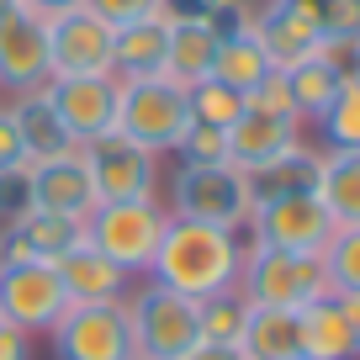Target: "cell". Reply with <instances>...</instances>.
<instances>
[{
    "instance_id": "cell-9",
    "label": "cell",
    "mask_w": 360,
    "mask_h": 360,
    "mask_svg": "<svg viewBox=\"0 0 360 360\" xmlns=\"http://www.w3.org/2000/svg\"><path fill=\"white\" fill-rule=\"evenodd\" d=\"M79 154L90 165V180H96L101 202H143V196L159 191V154L138 148L133 138L106 133L96 143H85Z\"/></svg>"
},
{
    "instance_id": "cell-16",
    "label": "cell",
    "mask_w": 360,
    "mask_h": 360,
    "mask_svg": "<svg viewBox=\"0 0 360 360\" xmlns=\"http://www.w3.org/2000/svg\"><path fill=\"white\" fill-rule=\"evenodd\" d=\"M255 37H259V48L270 53L276 69H292V64H302V58L323 53L318 27L297 11L292 0H259L255 6Z\"/></svg>"
},
{
    "instance_id": "cell-33",
    "label": "cell",
    "mask_w": 360,
    "mask_h": 360,
    "mask_svg": "<svg viewBox=\"0 0 360 360\" xmlns=\"http://www.w3.org/2000/svg\"><path fill=\"white\" fill-rule=\"evenodd\" d=\"M175 165H228V133L223 127L191 122L186 138L175 143Z\"/></svg>"
},
{
    "instance_id": "cell-40",
    "label": "cell",
    "mask_w": 360,
    "mask_h": 360,
    "mask_svg": "<svg viewBox=\"0 0 360 360\" xmlns=\"http://www.w3.org/2000/svg\"><path fill=\"white\" fill-rule=\"evenodd\" d=\"M0 360H32V334L0 318Z\"/></svg>"
},
{
    "instance_id": "cell-21",
    "label": "cell",
    "mask_w": 360,
    "mask_h": 360,
    "mask_svg": "<svg viewBox=\"0 0 360 360\" xmlns=\"http://www.w3.org/2000/svg\"><path fill=\"white\" fill-rule=\"evenodd\" d=\"M318 175H323V148L297 143L281 159H270L259 169H244L249 180V202H286V196H318Z\"/></svg>"
},
{
    "instance_id": "cell-5",
    "label": "cell",
    "mask_w": 360,
    "mask_h": 360,
    "mask_svg": "<svg viewBox=\"0 0 360 360\" xmlns=\"http://www.w3.org/2000/svg\"><path fill=\"white\" fill-rule=\"evenodd\" d=\"M127 323H133V345L143 360H186L202 345V323H196V302L169 292L159 281H143L127 292Z\"/></svg>"
},
{
    "instance_id": "cell-41",
    "label": "cell",
    "mask_w": 360,
    "mask_h": 360,
    "mask_svg": "<svg viewBox=\"0 0 360 360\" xmlns=\"http://www.w3.org/2000/svg\"><path fill=\"white\" fill-rule=\"evenodd\" d=\"M27 11H37L43 22H53V16H64V11H75V6H85V0H22Z\"/></svg>"
},
{
    "instance_id": "cell-43",
    "label": "cell",
    "mask_w": 360,
    "mask_h": 360,
    "mask_svg": "<svg viewBox=\"0 0 360 360\" xmlns=\"http://www.w3.org/2000/svg\"><path fill=\"white\" fill-rule=\"evenodd\" d=\"M349 79H360V37L349 43Z\"/></svg>"
},
{
    "instance_id": "cell-10",
    "label": "cell",
    "mask_w": 360,
    "mask_h": 360,
    "mask_svg": "<svg viewBox=\"0 0 360 360\" xmlns=\"http://www.w3.org/2000/svg\"><path fill=\"white\" fill-rule=\"evenodd\" d=\"M117 75H69V79H48L43 96L48 106L58 112V122L69 127V138H75L79 148L96 143V138L117 133Z\"/></svg>"
},
{
    "instance_id": "cell-25",
    "label": "cell",
    "mask_w": 360,
    "mask_h": 360,
    "mask_svg": "<svg viewBox=\"0 0 360 360\" xmlns=\"http://www.w3.org/2000/svg\"><path fill=\"white\" fill-rule=\"evenodd\" d=\"M318 202L334 228H360V154H323Z\"/></svg>"
},
{
    "instance_id": "cell-17",
    "label": "cell",
    "mask_w": 360,
    "mask_h": 360,
    "mask_svg": "<svg viewBox=\"0 0 360 360\" xmlns=\"http://www.w3.org/2000/svg\"><path fill=\"white\" fill-rule=\"evenodd\" d=\"M58 286H64L69 307H90V302H127V270H117L101 249L90 244H75L64 259H58Z\"/></svg>"
},
{
    "instance_id": "cell-1",
    "label": "cell",
    "mask_w": 360,
    "mask_h": 360,
    "mask_svg": "<svg viewBox=\"0 0 360 360\" xmlns=\"http://www.w3.org/2000/svg\"><path fill=\"white\" fill-rule=\"evenodd\" d=\"M244 255H249V238H238V228H212V223H191V217H169L148 281H159V286H169V292L202 302V297H217V292H228V286H238Z\"/></svg>"
},
{
    "instance_id": "cell-12",
    "label": "cell",
    "mask_w": 360,
    "mask_h": 360,
    "mask_svg": "<svg viewBox=\"0 0 360 360\" xmlns=\"http://www.w3.org/2000/svg\"><path fill=\"white\" fill-rule=\"evenodd\" d=\"M53 79L48 64V22L37 11H11L0 16V90L6 96H27V90H43Z\"/></svg>"
},
{
    "instance_id": "cell-18",
    "label": "cell",
    "mask_w": 360,
    "mask_h": 360,
    "mask_svg": "<svg viewBox=\"0 0 360 360\" xmlns=\"http://www.w3.org/2000/svg\"><path fill=\"white\" fill-rule=\"evenodd\" d=\"M302 360H360L355 345V302L323 292L302 313Z\"/></svg>"
},
{
    "instance_id": "cell-32",
    "label": "cell",
    "mask_w": 360,
    "mask_h": 360,
    "mask_svg": "<svg viewBox=\"0 0 360 360\" xmlns=\"http://www.w3.org/2000/svg\"><path fill=\"white\" fill-rule=\"evenodd\" d=\"M186 101H191V122L202 127H233L238 117H244V96H238L233 85H223V79H196V85H186Z\"/></svg>"
},
{
    "instance_id": "cell-14",
    "label": "cell",
    "mask_w": 360,
    "mask_h": 360,
    "mask_svg": "<svg viewBox=\"0 0 360 360\" xmlns=\"http://www.w3.org/2000/svg\"><path fill=\"white\" fill-rule=\"evenodd\" d=\"M75 244H85V223L53 212H27L0 228V265H58Z\"/></svg>"
},
{
    "instance_id": "cell-23",
    "label": "cell",
    "mask_w": 360,
    "mask_h": 360,
    "mask_svg": "<svg viewBox=\"0 0 360 360\" xmlns=\"http://www.w3.org/2000/svg\"><path fill=\"white\" fill-rule=\"evenodd\" d=\"M11 117L16 127H22V143H27V165H43V159H58L69 154V148H79L75 138H69V127L58 122V112L48 106L43 90H27V96H11Z\"/></svg>"
},
{
    "instance_id": "cell-3",
    "label": "cell",
    "mask_w": 360,
    "mask_h": 360,
    "mask_svg": "<svg viewBox=\"0 0 360 360\" xmlns=\"http://www.w3.org/2000/svg\"><path fill=\"white\" fill-rule=\"evenodd\" d=\"M117 133L133 138L148 154H175V143L191 127V101L186 85H175L169 75L148 79H117Z\"/></svg>"
},
{
    "instance_id": "cell-6",
    "label": "cell",
    "mask_w": 360,
    "mask_h": 360,
    "mask_svg": "<svg viewBox=\"0 0 360 360\" xmlns=\"http://www.w3.org/2000/svg\"><path fill=\"white\" fill-rule=\"evenodd\" d=\"M238 292L249 297V307H286V313H302L307 302H318V297L328 292L323 259L318 255H292V249L249 244L244 270H238Z\"/></svg>"
},
{
    "instance_id": "cell-37",
    "label": "cell",
    "mask_w": 360,
    "mask_h": 360,
    "mask_svg": "<svg viewBox=\"0 0 360 360\" xmlns=\"http://www.w3.org/2000/svg\"><path fill=\"white\" fill-rule=\"evenodd\" d=\"M85 11H96L106 27H127L143 16H159V0H85Z\"/></svg>"
},
{
    "instance_id": "cell-15",
    "label": "cell",
    "mask_w": 360,
    "mask_h": 360,
    "mask_svg": "<svg viewBox=\"0 0 360 360\" xmlns=\"http://www.w3.org/2000/svg\"><path fill=\"white\" fill-rule=\"evenodd\" d=\"M32 207L37 212H53V217H75V223H85V217L101 207L96 180H90V165H85L79 148L32 165Z\"/></svg>"
},
{
    "instance_id": "cell-42",
    "label": "cell",
    "mask_w": 360,
    "mask_h": 360,
    "mask_svg": "<svg viewBox=\"0 0 360 360\" xmlns=\"http://www.w3.org/2000/svg\"><path fill=\"white\" fill-rule=\"evenodd\" d=\"M186 360H244V349H233V345H207V339H202Z\"/></svg>"
},
{
    "instance_id": "cell-44",
    "label": "cell",
    "mask_w": 360,
    "mask_h": 360,
    "mask_svg": "<svg viewBox=\"0 0 360 360\" xmlns=\"http://www.w3.org/2000/svg\"><path fill=\"white\" fill-rule=\"evenodd\" d=\"M11 11H22V0H0V16H11Z\"/></svg>"
},
{
    "instance_id": "cell-34",
    "label": "cell",
    "mask_w": 360,
    "mask_h": 360,
    "mask_svg": "<svg viewBox=\"0 0 360 360\" xmlns=\"http://www.w3.org/2000/svg\"><path fill=\"white\" fill-rule=\"evenodd\" d=\"M244 106H249V112H265V117H292V122H302V117H297V106H292V90H286V75H281V69L259 79V85L244 96Z\"/></svg>"
},
{
    "instance_id": "cell-47",
    "label": "cell",
    "mask_w": 360,
    "mask_h": 360,
    "mask_svg": "<svg viewBox=\"0 0 360 360\" xmlns=\"http://www.w3.org/2000/svg\"><path fill=\"white\" fill-rule=\"evenodd\" d=\"M133 360H143V355H133Z\"/></svg>"
},
{
    "instance_id": "cell-35",
    "label": "cell",
    "mask_w": 360,
    "mask_h": 360,
    "mask_svg": "<svg viewBox=\"0 0 360 360\" xmlns=\"http://www.w3.org/2000/svg\"><path fill=\"white\" fill-rule=\"evenodd\" d=\"M27 212H32V165L0 169V223H16Z\"/></svg>"
},
{
    "instance_id": "cell-7",
    "label": "cell",
    "mask_w": 360,
    "mask_h": 360,
    "mask_svg": "<svg viewBox=\"0 0 360 360\" xmlns=\"http://www.w3.org/2000/svg\"><path fill=\"white\" fill-rule=\"evenodd\" d=\"M53 355L58 360H133V323L122 302H90V307H64L53 328Z\"/></svg>"
},
{
    "instance_id": "cell-39",
    "label": "cell",
    "mask_w": 360,
    "mask_h": 360,
    "mask_svg": "<svg viewBox=\"0 0 360 360\" xmlns=\"http://www.w3.org/2000/svg\"><path fill=\"white\" fill-rule=\"evenodd\" d=\"M27 165V143H22V127H16L11 106H0V169H22Z\"/></svg>"
},
{
    "instance_id": "cell-24",
    "label": "cell",
    "mask_w": 360,
    "mask_h": 360,
    "mask_svg": "<svg viewBox=\"0 0 360 360\" xmlns=\"http://www.w3.org/2000/svg\"><path fill=\"white\" fill-rule=\"evenodd\" d=\"M238 349L244 360H302V318L286 307H249Z\"/></svg>"
},
{
    "instance_id": "cell-20",
    "label": "cell",
    "mask_w": 360,
    "mask_h": 360,
    "mask_svg": "<svg viewBox=\"0 0 360 360\" xmlns=\"http://www.w3.org/2000/svg\"><path fill=\"white\" fill-rule=\"evenodd\" d=\"M302 143V122H292V117H265V112H249L238 117L233 127H228V165L233 169H259L270 165V159H281L286 148Z\"/></svg>"
},
{
    "instance_id": "cell-45",
    "label": "cell",
    "mask_w": 360,
    "mask_h": 360,
    "mask_svg": "<svg viewBox=\"0 0 360 360\" xmlns=\"http://www.w3.org/2000/svg\"><path fill=\"white\" fill-rule=\"evenodd\" d=\"M355 345H360V302H355Z\"/></svg>"
},
{
    "instance_id": "cell-13",
    "label": "cell",
    "mask_w": 360,
    "mask_h": 360,
    "mask_svg": "<svg viewBox=\"0 0 360 360\" xmlns=\"http://www.w3.org/2000/svg\"><path fill=\"white\" fill-rule=\"evenodd\" d=\"M48 64L58 79L69 75H112V27L96 11L75 6V11L48 22Z\"/></svg>"
},
{
    "instance_id": "cell-36",
    "label": "cell",
    "mask_w": 360,
    "mask_h": 360,
    "mask_svg": "<svg viewBox=\"0 0 360 360\" xmlns=\"http://www.w3.org/2000/svg\"><path fill=\"white\" fill-rule=\"evenodd\" d=\"M207 32H212L217 43L255 32V6H244V0H217V6H212V16H207Z\"/></svg>"
},
{
    "instance_id": "cell-30",
    "label": "cell",
    "mask_w": 360,
    "mask_h": 360,
    "mask_svg": "<svg viewBox=\"0 0 360 360\" xmlns=\"http://www.w3.org/2000/svg\"><path fill=\"white\" fill-rule=\"evenodd\" d=\"M323 281L334 297L360 302V228H339L323 249Z\"/></svg>"
},
{
    "instance_id": "cell-19",
    "label": "cell",
    "mask_w": 360,
    "mask_h": 360,
    "mask_svg": "<svg viewBox=\"0 0 360 360\" xmlns=\"http://www.w3.org/2000/svg\"><path fill=\"white\" fill-rule=\"evenodd\" d=\"M281 75H286L297 117H302V122H318V117L334 106V96L345 90V79H349V48H323V53L281 69Z\"/></svg>"
},
{
    "instance_id": "cell-26",
    "label": "cell",
    "mask_w": 360,
    "mask_h": 360,
    "mask_svg": "<svg viewBox=\"0 0 360 360\" xmlns=\"http://www.w3.org/2000/svg\"><path fill=\"white\" fill-rule=\"evenodd\" d=\"M265 75H276V64H270V53L259 48V37H255V32H244V37H228V43H217V58H212V79H223V85H233L238 96H249V90H255Z\"/></svg>"
},
{
    "instance_id": "cell-38",
    "label": "cell",
    "mask_w": 360,
    "mask_h": 360,
    "mask_svg": "<svg viewBox=\"0 0 360 360\" xmlns=\"http://www.w3.org/2000/svg\"><path fill=\"white\" fill-rule=\"evenodd\" d=\"M212 6L217 0H159V16H165L169 27H207Z\"/></svg>"
},
{
    "instance_id": "cell-31",
    "label": "cell",
    "mask_w": 360,
    "mask_h": 360,
    "mask_svg": "<svg viewBox=\"0 0 360 360\" xmlns=\"http://www.w3.org/2000/svg\"><path fill=\"white\" fill-rule=\"evenodd\" d=\"M292 6L318 27L323 48H349L360 37V0H292Z\"/></svg>"
},
{
    "instance_id": "cell-2",
    "label": "cell",
    "mask_w": 360,
    "mask_h": 360,
    "mask_svg": "<svg viewBox=\"0 0 360 360\" xmlns=\"http://www.w3.org/2000/svg\"><path fill=\"white\" fill-rule=\"evenodd\" d=\"M169 207L159 196H143V202H101L85 217V244L101 249L117 270L127 276H148L159 255V238H165Z\"/></svg>"
},
{
    "instance_id": "cell-22",
    "label": "cell",
    "mask_w": 360,
    "mask_h": 360,
    "mask_svg": "<svg viewBox=\"0 0 360 360\" xmlns=\"http://www.w3.org/2000/svg\"><path fill=\"white\" fill-rule=\"evenodd\" d=\"M165 53H169V22L165 16H143V22L112 27V75L117 79L165 75Z\"/></svg>"
},
{
    "instance_id": "cell-29",
    "label": "cell",
    "mask_w": 360,
    "mask_h": 360,
    "mask_svg": "<svg viewBox=\"0 0 360 360\" xmlns=\"http://www.w3.org/2000/svg\"><path fill=\"white\" fill-rule=\"evenodd\" d=\"M318 138L323 154H360V79H345L323 117H318Z\"/></svg>"
},
{
    "instance_id": "cell-4",
    "label": "cell",
    "mask_w": 360,
    "mask_h": 360,
    "mask_svg": "<svg viewBox=\"0 0 360 360\" xmlns=\"http://www.w3.org/2000/svg\"><path fill=\"white\" fill-rule=\"evenodd\" d=\"M169 217H191L212 228H244L255 202H249V180L233 165H175L169 169Z\"/></svg>"
},
{
    "instance_id": "cell-28",
    "label": "cell",
    "mask_w": 360,
    "mask_h": 360,
    "mask_svg": "<svg viewBox=\"0 0 360 360\" xmlns=\"http://www.w3.org/2000/svg\"><path fill=\"white\" fill-rule=\"evenodd\" d=\"M196 323H202L207 345H233L238 349L244 323H249V297L238 292V286H228V292H217V297H202V302H196Z\"/></svg>"
},
{
    "instance_id": "cell-8",
    "label": "cell",
    "mask_w": 360,
    "mask_h": 360,
    "mask_svg": "<svg viewBox=\"0 0 360 360\" xmlns=\"http://www.w3.org/2000/svg\"><path fill=\"white\" fill-rule=\"evenodd\" d=\"M249 244L265 249H292V255H318L323 259L328 238L339 233L334 217L323 212L318 196H286V202H259L249 212Z\"/></svg>"
},
{
    "instance_id": "cell-27",
    "label": "cell",
    "mask_w": 360,
    "mask_h": 360,
    "mask_svg": "<svg viewBox=\"0 0 360 360\" xmlns=\"http://www.w3.org/2000/svg\"><path fill=\"white\" fill-rule=\"evenodd\" d=\"M217 58V37L207 27H169V53H165V75L175 85H196L212 75Z\"/></svg>"
},
{
    "instance_id": "cell-11",
    "label": "cell",
    "mask_w": 360,
    "mask_h": 360,
    "mask_svg": "<svg viewBox=\"0 0 360 360\" xmlns=\"http://www.w3.org/2000/svg\"><path fill=\"white\" fill-rule=\"evenodd\" d=\"M69 297L53 265H0V318L27 334H48L64 318Z\"/></svg>"
},
{
    "instance_id": "cell-46",
    "label": "cell",
    "mask_w": 360,
    "mask_h": 360,
    "mask_svg": "<svg viewBox=\"0 0 360 360\" xmlns=\"http://www.w3.org/2000/svg\"><path fill=\"white\" fill-rule=\"evenodd\" d=\"M244 6H259V0H244Z\"/></svg>"
}]
</instances>
